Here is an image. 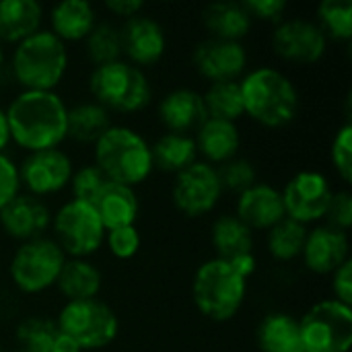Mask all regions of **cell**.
I'll list each match as a JSON object with an SVG mask.
<instances>
[{
    "instance_id": "836d02e7",
    "label": "cell",
    "mask_w": 352,
    "mask_h": 352,
    "mask_svg": "<svg viewBox=\"0 0 352 352\" xmlns=\"http://www.w3.org/2000/svg\"><path fill=\"white\" fill-rule=\"evenodd\" d=\"M318 27L328 41L346 43L352 39V2L351 0H322L316 8Z\"/></svg>"
},
{
    "instance_id": "7dc6e473",
    "label": "cell",
    "mask_w": 352,
    "mask_h": 352,
    "mask_svg": "<svg viewBox=\"0 0 352 352\" xmlns=\"http://www.w3.org/2000/svg\"><path fill=\"white\" fill-rule=\"evenodd\" d=\"M6 70V52H4V45L0 43V78Z\"/></svg>"
},
{
    "instance_id": "1f68e13d",
    "label": "cell",
    "mask_w": 352,
    "mask_h": 352,
    "mask_svg": "<svg viewBox=\"0 0 352 352\" xmlns=\"http://www.w3.org/2000/svg\"><path fill=\"white\" fill-rule=\"evenodd\" d=\"M202 99H204L208 118L225 120V122H233V124H237L241 118H245L239 80L210 82L206 87V91L202 93Z\"/></svg>"
},
{
    "instance_id": "ab89813d",
    "label": "cell",
    "mask_w": 352,
    "mask_h": 352,
    "mask_svg": "<svg viewBox=\"0 0 352 352\" xmlns=\"http://www.w3.org/2000/svg\"><path fill=\"white\" fill-rule=\"evenodd\" d=\"M324 223L338 231L349 233L352 227V194L349 190H334L324 214Z\"/></svg>"
},
{
    "instance_id": "ba28073f",
    "label": "cell",
    "mask_w": 352,
    "mask_h": 352,
    "mask_svg": "<svg viewBox=\"0 0 352 352\" xmlns=\"http://www.w3.org/2000/svg\"><path fill=\"white\" fill-rule=\"evenodd\" d=\"M54 320L58 330L72 338L82 352L107 349L120 334L118 314L101 299L64 303Z\"/></svg>"
},
{
    "instance_id": "60d3db41",
    "label": "cell",
    "mask_w": 352,
    "mask_h": 352,
    "mask_svg": "<svg viewBox=\"0 0 352 352\" xmlns=\"http://www.w3.org/2000/svg\"><path fill=\"white\" fill-rule=\"evenodd\" d=\"M21 192L19 163L8 153H0V210Z\"/></svg>"
},
{
    "instance_id": "9c48e42d",
    "label": "cell",
    "mask_w": 352,
    "mask_h": 352,
    "mask_svg": "<svg viewBox=\"0 0 352 352\" xmlns=\"http://www.w3.org/2000/svg\"><path fill=\"white\" fill-rule=\"evenodd\" d=\"M50 231L66 258L91 260L105 241V227L95 206L74 198L66 200L56 212H52Z\"/></svg>"
},
{
    "instance_id": "3957f363",
    "label": "cell",
    "mask_w": 352,
    "mask_h": 352,
    "mask_svg": "<svg viewBox=\"0 0 352 352\" xmlns=\"http://www.w3.org/2000/svg\"><path fill=\"white\" fill-rule=\"evenodd\" d=\"M70 68L68 45L50 29H39L12 45L6 70L21 91H56Z\"/></svg>"
},
{
    "instance_id": "b9f144b4",
    "label": "cell",
    "mask_w": 352,
    "mask_h": 352,
    "mask_svg": "<svg viewBox=\"0 0 352 352\" xmlns=\"http://www.w3.org/2000/svg\"><path fill=\"white\" fill-rule=\"evenodd\" d=\"M245 10L250 12L252 21L268 23V25H278L283 19H287V8L289 4L285 0H245L243 2Z\"/></svg>"
},
{
    "instance_id": "7bdbcfd3",
    "label": "cell",
    "mask_w": 352,
    "mask_h": 352,
    "mask_svg": "<svg viewBox=\"0 0 352 352\" xmlns=\"http://www.w3.org/2000/svg\"><path fill=\"white\" fill-rule=\"evenodd\" d=\"M332 299L352 307V258L330 274Z\"/></svg>"
},
{
    "instance_id": "5b68a950",
    "label": "cell",
    "mask_w": 352,
    "mask_h": 352,
    "mask_svg": "<svg viewBox=\"0 0 352 352\" xmlns=\"http://www.w3.org/2000/svg\"><path fill=\"white\" fill-rule=\"evenodd\" d=\"M248 280L227 260L210 258L202 262L192 278V301L198 314L219 324L233 320L245 303Z\"/></svg>"
},
{
    "instance_id": "4dcf8cb0",
    "label": "cell",
    "mask_w": 352,
    "mask_h": 352,
    "mask_svg": "<svg viewBox=\"0 0 352 352\" xmlns=\"http://www.w3.org/2000/svg\"><path fill=\"white\" fill-rule=\"evenodd\" d=\"M307 231H309V227L285 217L280 223H276L272 229L266 231L268 256L278 264H291L295 260H301Z\"/></svg>"
},
{
    "instance_id": "4316f807",
    "label": "cell",
    "mask_w": 352,
    "mask_h": 352,
    "mask_svg": "<svg viewBox=\"0 0 352 352\" xmlns=\"http://www.w3.org/2000/svg\"><path fill=\"white\" fill-rule=\"evenodd\" d=\"M105 231L132 227L140 217V198L134 188L109 182L93 204Z\"/></svg>"
},
{
    "instance_id": "ffe728a7",
    "label": "cell",
    "mask_w": 352,
    "mask_h": 352,
    "mask_svg": "<svg viewBox=\"0 0 352 352\" xmlns=\"http://www.w3.org/2000/svg\"><path fill=\"white\" fill-rule=\"evenodd\" d=\"M157 118L165 132L194 134L208 118L202 93L190 87L167 91L157 103Z\"/></svg>"
},
{
    "instance_id": "d6986e66",
    "label": "cell",
    "mask_w": 352,
    "mask_h": 352,
    "mask_svg": "<svg viewBox=\"0 0 352 352\" xmlns=\"http://www.w3.org/2000/svg\"><path fill=\"white\" fill-rule=\"evenodd\" d=\"M233 214L254 233H266L287 217L280 190L266 182H256L252 188L241 192L235 198Z\"/></svg>"
},
{
    "instance_id": "83f0119b",
    "label": "cell",
    "mask_w": 352,
    "mask_h": 352,
    "mask_svg": "<svg viewBox=\"0 0 352 352\" xmlns=\"http://www.w3.org/2000/svg\"><path fill=\"white\" fill-rule=\"evenodd\" d=\"M153 167L155 171L177 175L198 161V151L192 134L163 132L155 142H151Z\"/></svg>"
},
{
    "instance_id": "7c38bea8",
    "label": "cell",
    "mask_w": 352,
    "mask_h": 352,
    "mask_svg": "<svg viewBox=\"0 0 352 352\" xmlns=\"http://www.w3.org/2000/svg\"><path fill=\"white\" fill-rule=\"evenodd\" d=\"M328 37L316 21L303 16L283 19L272 27L270 47L274 56L291 66H314L328 52Z\"/></svg>"
},
{
    "instance_id": "f546056e",
    "label": "cell",
    "mask_w": 352,
    "mask_h": 352,
    "mask_svg": "<svg viewBox=\"0 0 352 352\" xmlns=\"http://www.w3.org/2000/svg\"><path fill=\"white\" fill-rule=\"evenodd\" d=\"M111 124V113L93 99L68 105V140L76 144H95Z\"/></svg>"
},
{
    "instance_id": "277c9868",
    "label": "cell",
    "mask_w": 352,
    "mask_h": 352,
    "mask_svg": "<svg viewBox=\"0 0 352 352\" xmlns=\"http://www.w3.org/2000/svg\"><path fill=\"white\" fill-rule=\"evenodd\" d=\"M93 163L120 186L140 188L155 171L151 142L132 126L111 124L93 144Z\"/></svg>"
},
{
    "instance_id": "d6a6232c",
    "label": "cell",
    "mask_w": 352,
    "mask_h": 352,
    "mask_svg": "<svg viewBox=\"0 0 352 352\" xmlns=\"http://www.w3.org/2000/svg\"><path fill=\"white\" fill-rule=\"evenodd\" d=\"M80 45L91 66H103V64L122 60L120 27L109 21H97V25L93 27V31L85 37Z\"/></svg>"
},
{
    "instance_id": "74e56055",
    "label": "cell",
    "mask_w": 352,
    "mask_h": 352,
    "mask_svg": "<svg viewBox=\"0 0 352 352\" xmlns=\"http://www.w3.org/2000/svg\"><path fill=\"white\" fill-rule=\"evenodd\" d=\"M330 163L336 175L349 186L352 179V124L346 122L338 128L330 144Z\"/></svg>"
},
{
    "instance_id": "e575fe53",
    "label": "cell",
    "mask_w": 352,
    "mask_h": 352,
    "mask_svg": "<svg viewBox=\"0 0 352 352\" xmlns=\"http://www.w3.org/2000/svg\"><path fill=\"white\" fill-rule=\"evenodd\" d=\"M56 336H58L56 320L45 316L23 318L14 330V342L21 352H50Z\"/></svg>"
},
{
    "instance_id": "52a82bcc",
    "label": "cell",
    "mask_w": 352,
    "mask_h": 352,
    "mask_svg": "<svg viewBox=\"0 0 352 352\" xmlns=\"http://www.w3.org/2000/svg\"><path fill=\"white\" fill-rule=\"evenodd\" d=\"M66 262L64 252L52 237L19 243L8 260V278L21 295H41L56 287Z\"/></svg>"
},
{
    "instance_id": "681fc988",
    "label": "cell",
    "mask_w": 352,
    "mask_h": 352,
    "mask_svg": "<svg viewBox=\"0 0 352 352\" xmlns=\"http://www.w3.org/2000/svg\"><path fill=\"white\" fill-rule=\"evenodd\" d=\"M14 352H21V351H14Z\"/></svg>"
},
{
    "instance_id": "f1b7e54d",
    "label": "cell",
    "mask_w": 352,
    "mask_h": 352,
    "mask_svg": "<svg viewBox=\"0 0 352 352\" xmlns=\"http://www.w3.org/2000/svg\"><path fill=\"white\" fill-rule=\"evenodd\" d=\"M256 344L260 352H303L299 320L287 311L266 314L256 328Z\"/></svg>"
},
{
    "instance_id": "484cf974",
    "label": "cell",
    "mask_w": 352,
    "mask_h": 352,
    "mask_svg": "<svg viewBox=\"0 0 352 352\" xmlns=\"http://www.w3.org/2000/svg\"><path fill=\"white\" fill-rule=\"evenodd\" d=\"M54 289L64 297V303L99 299L103 274L89 258H66Z\"/></svg>"
},
{
    "instance_id": "2e32d148",
    "label": "cell",
    "mask_w": 352,
    "mask_h": 352,
    "mask_svg": "<svg viewBox=\"0 0 352 352\" xmlns=\"http://www.w3.org/2000/svg\"><path fill=\"white\" fill-rule=\"evenodd\" d=\"M120 27L122 39V60L144 70L157 66L167 52V31L165 27L144 12L124 21Z\"/></svg>"
},
{
    "instance_id": "9a60e30c",
    "label": "cell",
    "mask_w": 352,
    "mask_h": 352,
    "mask_svg": "<svg viewBox=\"0 0 352 352\" xmlns=\"http://www.w3.org/2000/svg\"><path fill=\"white\" fill-rule=\"evenodd\" d=\"M250 54L243 41L204 37L192 50V66L200 78L210 82L239 80L248 72Z\"/></svg>"
},
{
    "instance_id": "f35d334b",
    "label": "cell",
    "mask_w": 352,
    "mask_h": 352,
    "mask_svg": "<svg viewBox=\"0 0 352 352\" xmlns=\"http://www.w3.org/2000/svg\"><path fill=\"white\" fill-rule=\"evenodd\" d=\"M103 245L107 248V252L116 260L124 262V260H132L140 252L142 237H140V231H138L136 225L122 227V229H111V231H105Z\"/></svg>"
},
{
    "instance_id": "cb8c5ba5",
    "label": "cell",
    "mask_w": 352,
    "mask_h": 352,
    "mask_svg": "<svg viewBox=\"0 0 352 352\" xmlns=\"http://www.w3.org/2000/svg\"><path fill=\"white\" fill-rule=\"evenodd\" d=\"M47 23L62 43H82L97 25V10L87 0H62L50 8Z\"/></svg>"
},
{
    "instance_id": "603a6c76",
    "label": "cell",
    "mask_w": 352,
    "mask_h": 352,
    "mask_svg": "<svg viewBox=\"0 0 352 352\" xmlns=\"http://www.w3.org/2000/svg\"><path fill=\"white\" fill-rule=\"evenodd\" d=\"M200 23L206 29L208 37L225 41H243L254 29V21L243 2L235 0L206 4L200 12Z\"/></svg>"
},
{
    "instance_id": "d590c367",
    "label": "cell",
    "mask_w": 352,
    "mask_h": 352,
    "mask_svg": "<svg viewBox=\"0 0 352 352\" xmlns=\"http://www.w3.org/2000/svg\"><path fill=\"white\" fill-rule=\"evenodd\" d=\"M217 173H219L223 192H229V194H235V196H239L241 192H245L248 188H252L258 182L256 165L250 159L241 157V155H237L235 159L219 165Z\"/></svg>"
},
{
    "instance_id": "f6af8a7d",
    "label": "cell",
    "mask_w": 352,
    "mask_h": 352,
    "mask_svg": "<svg viewBox=\"0 0 352 352\" xmlns=\"http://www.w3.org/2000/svg\"><path fill=\"white\" fill-rule=\"evenodd\" d=\"M50 352H82V351H80V346H78L72 338H68L66 334H62V332L58 330V336H56V340H54V344H52Z\"/></svg>"
},
{
    "instance_id": "c3c4849f",
    "label": "cell",
    "mask_w": 352,
    "mask_h": 352,
    "mask_svg": "<svg viewBox=\"0 0 352 352\" xmlns=\"http://www.w3.org/2000/svg\"><path fill=\"white\" fill-rule=\"evenodd\" d=\"M0 352H4V351H2V346H0Z\"/></svg>"
},
{
    "instance_id": "7402d4cb",
    "label": "cell",
    "mask_w": 352,
    "mask_h": 352,
    "mask_svg": "<svg viewBox=\"0 0 352 352\" xmlns=\"http://www.w3.org/2000/svg\"><path fill=\"white\" fill-rule=\"evenodd\" d=\"M210 245L214 258L241 262L256 256V233L248 229L233 212H225L219 214L210 225Z\"/></svg>"
},
{
    "instance_id": "e0dca14e",
    "label": "cell",
    "mask_w": 352,
    "mask_h": 352,
    "mask_svg": "<svg viewBox=\"0 0 352 352\" xmlns=\"http://www.w3.org/2000/svg\"><path fill=\"white\" fill-rule=\"evenodd\" d=\"M349 260H351L349 233L328 227L326 223L314 225L307 231V239L301 252V262L311 274L330 276Z\"/></svg>"
},
{
    "instance_id": "6da1fadb",
    "label": "cell",
    "mask_w": 352,
    "mask_h": 352,
    "mask_svg": "<svg viewBox=\"0 0 352 352\" xmlns=\"http://www.w3.org/2000/svg\"><path fill=\"white\" fill-rule=\"evenodd\" d=\"M4 111L10 144L25 155L60 148L68 140V103L58 91H19Z\"/></svg>"
},
{
    "instance_id": "44dd1931",
    "label": "cell",
    "mask_w": 352,
    "mask_h": 352,
    "mask_svg": "<svg viewBox=\"0 0 352 352\" xmlns=\"http://www.w3.org/2000/svg\"><path fill=\"white\" fill-rule=\"evenodd\" d=\"M198 151V159L219 167L239 155L241 130L233 122L206 118V122L192 134Z\"/></svg>"
},
{
    "instance_id": "ac0fdd59",
    "label": "cell",
    "mask_w": 352,
    "mask_h": 352,
    "mask_svg": "<svg viewBox=\"0 0 352 352\" xmlns=\"http://www.w3.org/2000/svg\"><path fill=\"white\" fill-rule=\"evenodd\" d=\"M52 227V210L45 200L21 192L0 210V229L10 239L25 243L45 237Z\"/></svg>"
},
{
    "instance_id": "bcb514c9",
    "label": "cell",
    "mask_w": 352,
    "mask_h": 352,
    "mask_svg": "<svg viewBox=\"0 0 352 352\" xmlns=\"http://www.w3.org/2000/svg\"><path fill=\"white\" fill-rule=\"evenodd\" d=\"M10 146V132H8V122H6V111L0 105V153H6Z\"/></svg>"
},
{
    "instance_id": "8d00e7d4",
    "label": "cell",
    "mask_w": 352,
    "mask_h": 352,
    "mask_svg": "<svg viewBox=\"0 0 352 352\" xmlns=\"http://www.w3.org/2000/svg\"><path fill=\"white\" fill-rule=\"evenodd\" d=\"M107 184H109V179L91 161V163L80 165V167H74V173H72L68 190H70L74 200H80V202H87V204H95Z\"/></svg>"
},
{
    "instance_id": "30bf717a",
    "label": "cell",
    "mask_w": 352,
    "mask_h": 352,
    "mask_svg": "<svg viewBox=\"0 0 352 352\" xmlns=\"http://www.w3.org/2000/svg\"><path fill=\"white\" fill-rule=\"evenodd\" d=\"M303 352H349L352 346V307L336 299L314 303L299 320Z\"/></svg>"
},
{
    "instance_id": "7a4b0ae2",
    "label": "cell",
    "mask_w": 352,
    "mask_h": 352,
    "mask_svg": "<svg viewBox=\"0 0 352 352\" xmlns=\"http://www.w3.org/2000/svg\"><path fill=\"white\" fill-rule=\"evenodd\" d=\"M243 111L262 128L291 126L301 109V95L293 78L276 66H256L239 78Z\"/></svg>"
},
{
    "instance_id": "8fae6325",
    "label": "cell",
    "mask_w": 352,
    "mask_h": 352,
    "mask_svg": "<svg viewBox=\"0 0 352 352\" xmlns=\"http://www.w3.org/2000/svg\"><path fill=\"white\" fill-rule=\"evenodd\" d=\"M171 202L188 219H202L214 212L225 196L217 167L196 161L182 173L173 175L171 182Z\"/></svg>"
},
{
    "instance_id": "5bb4252c",
    "label": "cell",
    "mask_w": 352,
    "mask_h": 352,
    "mask_svg": "<svg viewBox=\"0 0 352 352\" xmlns=\"http://www.w3.org/2000/svg\"><path fill=\"white\" fill-rule=\"evenodd\" d=\"M74 173V161L64 148H50L29 153L19 163L21 188L39 200L56 196L70 186Z\"/></svg>"
},
{
    "instance_id": "d4e9b609",
    "label": "cell",
    "mask_w": 352,
    "mask_h": 352,
    "mask_svg": "<svg viewBox=\"0 0 352 352\" xmlns=\"http://www.w3.org/2000/svg\"><path fill=\"white\" fill-rule=\"evenodd\" d=\"M43 6L37 0H0V43L16 45L43 29Z\"/></svg>"
},
{
    "instance_id": "4fadbf2b",
    "label": "cell",
    "mask_w": 352,
    "mask_h": 352,
    "mask_svg": "<svg viewBox=\"0 0 352 352\" xmlns=\"http://www.w3.org/2000/svg\"><path fill=\"white\" fill-rule=\"evenodd\" d=\"M332 192V184L322 171H297L280 190L287 219H293L305 227L324 223V214L330 204Z\"/></svg>"
},
{
    "instance_id": "8992f818",
    "label": "cell",
    "mask_w": 352,
    "mask_h": 352,
    "mask_svg": "<svg viewBox=\"0 0 352 352\" xmlns=\"http://www.w3.org/2000/svg\"><path fill=\"white\" fill-rule=\"evenodd\" d=\"M87 89L91 99L109 113L134 116L153 103L151 78L126 60L93 66L87 76Z\"/></svg>"
},
{
    "instance_id": "ee69618b",
    "label": "cell",
    "mask_w": 352,
    "mask_h": 352,
    "mask_svg": "<svg viewBox=\"0 0 352 352\" xmlns=\"http://www.w3.org/2000/svg\"><path fill=\"white\" fill-rule=\"evenodd\" d=\"M105 10L109 14H113L116 19H120L122 23L144 12V2L142 0H107L105 4Z\"/></svg>"
}]
</instances>
